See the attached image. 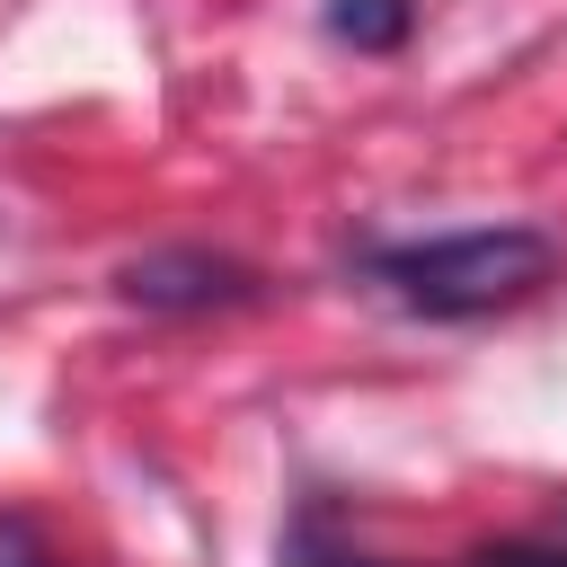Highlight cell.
I'll return each mask as SVG.
<instances>
[{
    "mask_svg": "<svg viewBox=\"0 0 567 567\" xmlns=\"http://www.w3.org/2000/svg\"><path fill=\"white\" fill-rule=\"evenodd\" d=\"M0 567H62L35 514H0Z\"/></svg>",
    "mask_w": 567,
    "mask_h": 567,
    "instance_id": "6",
    "label": "cell"
},
{
    "mask_svg": "<svg viewBox=\"0 0 567 567\" xmlns=\"http://www.w3.org/2000/svg\"><path fill=\"white\" fill-rule=\"evenodd\" d=\"M408 0H328V35L354 44V53H399L408 44Z\"/></svg>",
    "mask_w": 567,
    "mask_h": 567,
    "instance_id": "5",
    "label": "cell"
},
{
    "mask_svg": "<svg viewBox=\"0 0 567 567\" xmlns=\"http://www.w3.org/2000/svg\"><path fill=\"white\" fill-rule=\"evenodd\" d=\"M115 301H133L151 319H204V310L266 301V275L221 248H142L133 266H115Z\"/></svg>",
    "mask_w": 567,
    "mask_h": 567,
    "instance_id": "2",
    "label": "cell"
},
{
    "mask_svg": "<svg viewBox=\"0 0 567 567\" xmlns=\"http://www.w3.org/2000/svg\"><path fill=\"white\" fill-rule=\"evenodd\" d=\"M363 275L416 310V319H487L532 301L558 275V239L532 221H496V230H443V239H390L363 248Z\"/></svg>",
    "mask_w": 567,
    "mask_h": 567,
    "instance_id": "1",
    "label": "cell"
},
{
    "mask_svg": "<svg viewBox=\"0 0 567 567\" xmlns=\"http://www.w3.org/2000/svg\"><path fill=\"white\" fill-rule=\"evenodd\" d=\"M275 567H390V558H363L346 532H337V514L310 496L301 514H292V532H284V549H275Z\"/></svg>",
    "mask_w": 567,
    "mask_h": 567,
    "instance_id": "4",
    "label": "cell"
},
{
    "mask_svg": "<svg viewBox=\"0 0 567 567\" xmlns=\"http://www.w3.org/2000/svg\"><path fill=\"white\" fill-rule=\"evenodd\" d=\"M452 567H567V496H558L540 523L496 532V540H478V549H470V558H452Z\"/></svg>",
    "mask_w": 567,
    "mask_h": 567,
    "instance_id": "3",
    "label": "cell"
}]
</instances>
